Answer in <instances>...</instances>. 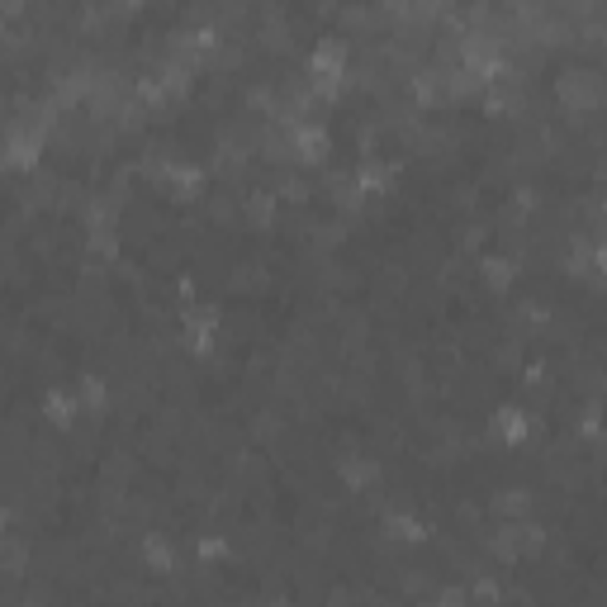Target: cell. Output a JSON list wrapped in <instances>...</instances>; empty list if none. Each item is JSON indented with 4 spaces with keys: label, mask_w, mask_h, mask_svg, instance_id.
I'll list each match as a JSON object with an SVG mask.
<instances>
[{
    "label": "cell",
    "mask_w": 607,
    "mask_h": 607,
    "mask_svg": "<svg viewBox=\"0 0 607 607\" xmlns=\"http://www.w3.org/2000/svg\"><path fill=\"white\" fill-rule=\"evenodd\" d=\"M488 427H494V436H498L503 446H522L532 436V413L517 409V403H508V409L494 413V423H488Z\"/></svg>",
    "instance_id": "cell-1"
},
{
    "label": "cell",
    "mask_w": 607,
    "mask_h": 607,
    "mask_svg": "<svg viewBox=\"0 0 607 607\" xmlns=\"http://www.w3.org/2000/svg\"><path fill=\"white\" fill-rule=\"evenodd\" d=\"M342 66H347V48L337 39H323L313 48V57H309V72L318 81H337V76H342Z\"/></svg>",
    "instance_id": "cell-2"
},
{
    "label": "cell",
    "mask_w": 607,
    "mask_h": 607,
    "mask_svg": "<svg viewBox=\"0 0 607 607\" xmlns=\"http://www.w3.org/2000/svg\"><path fill=\"white\" fill-rule=\"evenodd\" d=\"M328 147H332V138H328L323 124H299L295 128V152H299L304 162H323Z\"/></svg>",
    "instance_id": "cell-3"
},
{
    "label": "cell",
    "mask_w": 607,
    "mask_h": 607,
    "mask_svg": "<svg viewBox=\"0 0 607 607\" xmlns=\"http://www.w3.org/2000/svg\"><path fill=\"white\" fill-rule=\"evenodd\" d=\"M39 152H43V133H39V128H33L29 138L10 133V152H5V162L14 166V172H29V166H39Z\"/></svg>",
    "instance_id": "cell-4"
},
{
    "label": "cell",
    "mask_w": 607,
    "mask_h": 607,
    "mask_svg": "<svg viewBox=\"0 0 607 607\" xmlns=\"http://www.w3.org/2000/svg\"><path fill=\"white\" fill-rule=\"evenodd\" d=\"M390 176H394V166H384V162H361V172H356V190L361 195H380V190H390Z\"/></svg>",
    "instance_id": "cell-5"
},
{
    "label": "cell",
    "mask_w": 607,
    "mask_h": 607,
    "mask_svg": "<svg viewBox=\"0 0 607 607\" xmlns=\"http://www.w3.org/2000/svg\"><path fill=\"white\" fill-rule=\"evenodd\" d=\"M76 409H81L76 394H62V390H53V394L43 399V413H48V423H53V427H72Z\"/></svg>",
    "instance_id": "cell-6"
},
{
    "label": "cell",
    "mask_w": 607,
    "mask_h": 607,
    "mask_svg": "<svg viewBox=\"0 0 607 607\" xmlns=\"http://www.w3.org/2000/svg\"><path fill=\"white\" fill-rule=\"evenodd\" d=\"M479 276H484V285H488V290H508V285H513V276H517V266H513L508 257H484Z\"/></svg>",
    "instance_id": "cell-7"
},
{
    "label": "cell",
    "mask_w": 607,
    "mask_h": 607,
    "mask_svg": "<svg viewBox=\"0 0 607 607\" xmlns=\"http://www.w3.org/2000/svg\"><path fill=\"white\" fill-rule=\"evenodd\" d=\"M143 560H147L152 569H162V575L176 565V560H172V546H166L162 536H143Z\"/></svg>",
    "instance_id": "cell-8"
},
{
    "label": "cell",
    "mask_w": 607,
    "mask_h": 607,
    "mask_svg": "<svg viewBox=\"0 0 607 607\" xmlns=\"http://www.w3.org/2000/svg\"><path fill=\"white\" fill-rule=\"evenodd\" d=\"M81 403H86V409H95V413H105V409H110L105 380H100V375H86V380H81Z\"/></svg>",
    "instance_id": "cell-9"
},
{
    "label": "cell",
    "mask_w": 607,
    "mask_h": 607,
    "mask_svg": "<svg viewBox=\"0 0 607 607\" xmlns=\"http://www.w3.org/2000/svg\"><path fill=\"white\" fill-rule=\"evenodd\" d=\"M375 475H380V470L370 465V461H342V479H347L351 488H365Z\"/></svg>",
    "instance_id": "cell-10"
},
{
    "label": "cell",
    "mask_w": 607,
    "mask_h": 607,
    "mask_svg": "<svg viewBox=\"0 0 607 607\" xmlns=\"http://www.w3.org/2000/svg\"><path fill=\"white\" fill-rule=\"evenodd\" d=\"M390 532L399 536V541H423V522L409 517V513H394L390 517Z\"/></svg>",
    "instance_id": "cell-11"
},
{
    "label": "cell",
    "mask_w": 607,
    "mask_h": 607,
    "mask_svg": "<svg viewBox=\"0 0 607 607\" xmlns=\"http://www.w3.org/2000/svg\"><path fill=\"white\" fill-rule=\"evenodd\" d=\"M247 214H251V224H271V214H276V199H271V195H251Z\"/></svg>",
    "instance_id": "cell-12"
},
{
    "label": "cell",
    "mask_w": 607,
    "mask_h": 607,
    "mask_svg": "<svg viewBox=\"0 0 607 607\" xmlns=\"http://www.w3.org/2000/svg\"><path fill=\"white\" fill-rule=\"evenodd\" d=\"M218 555H228V541L224 536H205L199 541V560H218Z\"/></svg>",
    "instance_id": "cell-13"
},
{
    "label": "cell",
    "mask_w": 607,
    "mask_h": 607,
    "mask_svg": "<svg viewBox=\"0 0 607 607\" xmlns=\"http://www.w3.org/2000/svg\"><path fill=\"white\" fill-rule=\"evenodd\" d=\"M594 266H598V280L607 285V247H598V251H594Z\"/></svg>",
    "instance_id": "cell-14"
},
{
    "label": "cell",
    "mask_w": 607,
    "mask_h": 607,
    "mask_svg": "<svg viewBox=\"0 0 607 607\" xmlns=\"http://www.w3.org/2000/svg\"><path fill=\"white\" fill-rule=\"evenodd\" d=\"M475 594H479V598H498V584H494V579H479Z\"/></svg>",
    "instance_id": "cell-15"
}]
</instances>
